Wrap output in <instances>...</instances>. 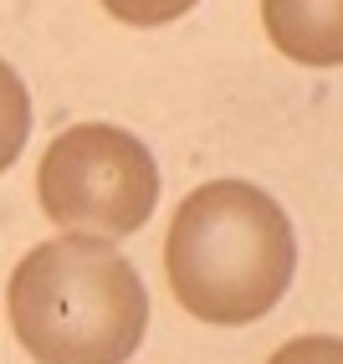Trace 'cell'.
Wrapping results in <instances>:
<instances>
[{
  "instance_id": "7a4b0ae2",
  "label": "cell",
  "mask_w": 343,
  "mask_h": 364,
  "mask_svg": "<svg viewBox=\"0 0 343 364\" xmlns=\"http://www.w3.org/2000/svg\"><path fill=\"white\" fill-rule=\"evenodd\" d=\"M11 333L36 364H129L149 328V287L103 236H57L6 282Z\"/></svg>"
},
{
  "instance_id": "277c9868",
  "label": "cell",
  "mask_w": 343,
  "mask_h": 364,
  "mask_svg": "<svg viewBox=\"0 0 343 364\" xmlns=\"http://www.w3.org/2000/svg\"><path fill=\"white\" fill-rule=\"evenodd\" d=\"M261 26L282 57L303 67L343 62V0H261Z\"/></svg>"
},
{
  "instance_id": "3957f363",
  "label": "cell",
  "mask_w": 343,
  "mask_h": 364,
  "mask_svg": "<svg viewBox=\"0 0 343 364\" xmlns=\"http://www.w3.org/2000/svg\"><path fill=\"white\" fill-rule=\"evenodd\" d=\"M36 200L67 236H134L159 205V164L118 124H72L36 164Z\"/></svg>"
},
{
  "instance_id": "8992f818",
  "label": "cell",
  "mask_w": 343,
  "mask_h": 364,
  "mask_svg": "<svg viewBox=\"0 0 343 364\" xmlns=\"http://www.w3.org/2000/svg\"><path fill=\"white\" fill-rule=\"evenodd\" d=\"M97 6L124 26H169V21L190 16L200 0H97Z\"/></svg>"
},
{
  "instance_id": "5b68a950",
  "label": "cell",
  "mask_w": 343,
  "mask_h": 364,
  "mask_svg": "<svg viewBox=\"0 0 343 364\" xmlns=\"http://www.w3.org/2000/svg\"><path fill=\"white\" fill-rule=\"evenodd\" d=\"M31 139V92L16 77V67L0 57V175L21 159Z\"/></svg>"
},
{
  "instance_id": "6da1fadb",
  "label": "cell",
  "mask_w": 343,
  "mask_h": 364,
  "mask_svg": "<svg viewBox=\"0 0 343 364\" xmlns=\"http://www.w3.org/2000/svg\"><path fill=\"white\" fill-rule=\"evenodd\" d=\"M298 272L287 210L246 180H210L175 205L164 231V277L200 323L241 328L272 313Z\"/></svg>"
},
{
  "instance_id": "52a82bcc",
  "label": "cell",
  "mask_w": 343,
  "mask_h": 364,
  "mask_svg": "<svg viewBox=\"0 0 343 364\" xmlns=\"http://www.w3.org/2000/svg\"><path fill=\"white\" fill-rule=\"evenodd\" d=\"M266 364H343V338L333 333H303L287 338V344L266 359Z\"/></svg>"
}]
</instances>
